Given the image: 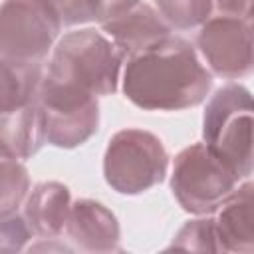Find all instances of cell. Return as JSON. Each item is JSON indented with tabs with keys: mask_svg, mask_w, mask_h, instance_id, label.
<instances>
[{
	"mask_svg": "<svg viewBox=\"0 0 254 254\" xmlns=\"http://www.w3.org/2000/svg\"><path fill=\"white\" fill-rule=\"evenodd\" d=\"M44 62L12 60L0 56V115L30 103L40 89Z\"/></svg>",
	"mask_w": 254,
	"mask_h": 254,
	"instance_id": "obj_14",
	"label": "cell"
},
{
	"mask_svg": "<svg viewBox=\"0 0 254 254\" xmlns=\"http://www.w3.org/2000/svg\"><path fill=\"white\" fill-rule=\"evenodd\" d=\"M141 2L143 0H95V22L103 24L111 18H117Z\"/></svg>",
	"mask_w": 254,
	"mask_h": 254,
	"instance_id": "obj_20",
	"label": "cell"
},
{
	"mask_svg": "<svg viewBox=\"0 0 254 254\" xmlns=\"http://www.w3.org/2000/svg\"><path fill=\"white\" fill-rule=\"evenodd\" d=\"M58 12L62 26H77L95 20V0H48Z\"/></svg>",
	"mask_w": 254,
	"mask_h": 254,
	"instance_id": "obj_19",
	"label": "cell"
},
{
	"mask_svg": "<svg viewBox=\"0 0 254 254\" xmlns=\"http://www.w3.org/2000/svg\"><path fill=\"white\" fill-rule=\"evenodd\" d=\"M212 12L216 16L252 20V0H212Z\"/></svg>",
	"mask_w": 254,
	"mask_h": 254,
	"instance_id": "obj_21",
	"label": "cell"
},
{
	"mask_svg": "<svg viewBox=\"0 0 254 254\" xmlns=\"http://www.w3.org/2000/svg\"><path fill=\"white\" fill-rule=\"evenodd\" d=\"M62 20L48 0H4L0 4V56L44 62L60 38Z\"/></svg>",
	"mask_w": 254,
	"mask_h": 254,
	"instance_id": "obj_7",
	"label": "cell"
},
{
	"mask_svg": "<svg viewBox=\"0 0 254 254\" xmlns=\"http://www.w3.org/2000/svg\"><path fill=\"white\" fill-rule=\"evenodd\" d=\"M30 190L28 169L0 139V216L14 214Z\"/></svg>",
	"mask_w": 254,
	"mask_h": 254,
	"instance_id": "obj_15",
	"label": "cell"
},
{
	"mask_svg": "<svg viewBox=\"0 0 254 254\" xmlns=\"http://www.w3.org/2000/svg\"><path fill=\"white\" fill-rule=\"evenodd\" d=\"M157 12L177 30L202 26L212 16V0H155Z\"/></svg>",
	"mask_w": 254,
	"mask_h": 254,
	"instance_id": "obj_16",
	"label": "cell"
},
{
	"mask_svg": "<svg viewBox=\"0 0 254 254\" xmlns=\"http://www.w3.org/2000/svg\"><path fill=\"white\" fill-rule=\"evenodd\" d=\"M252 95L240 83H226L208 99L202 143L224 159L240 179L252 173Z\"/></svg>",
	"mask_w": 254,
	"mask_h": 254,
	"instance_id": "obj_3",
	"label": "cell"
},
{
	"mask_svg": "<svg viewBox=\"0 0 254 254\" xmlns=\"http://www.w3.org/2000/svg\"><path fill=\"white\" fill-rule=\"evenodd\" d=\"M212 87L210 71L194 48L175 36L131 54L123 69L125 97L147 111H181L202 103Z\"/></svg>",
	"mask_w": 254,
	"mask_h": 254,
	"instance_id": "obj_1",
	"label": "cell"
},
{
	"mask_svg": "<svg viewBox=\"0 0 254 254\" xmlns=\"http://www.w3.org/2000/svg\"><path fill=\"white\" fill-rule=\"evenodd\" d=\"M38 99L46 143L60 149H73L95 135L99 127V103L93 93L44 75Z\"/></svg>",
	"mask_w": 254,
	"mask_h": 254,
	"instance_id": "obj_6",
	"label": "cell"
},
{
	"mask_svg": "<svg viewBox=\"0 0 254 254\" xmlns=\"http://www.w3.org/2000/svg\"><path fill=\"white\" fill-rule=\"evenodd\" d=\"M242 179L206 143H194L175 157L171 189L177 202L192 214H210Z\"/></svg>",
	"mask_w": 254,
	"mask_h": 254,
	"instance_id": "obj_5",
	"label": "cell"
},
{
	"mask_svg": "<svg viewBox=\"0 0 254 254\" xmlns=\"http://www.w3.org/2000/svg\"><path fill=\"white\" fill-rule=\"evenodd\" d=\"M103 34L111 38V42L123 50V54H137L141 50L151 48L153 44L171 36V26L163 20V16L149 4L141 2L129 12L111 18L101 24Z\"/></svg>",
	"mask_w": 254,
	"mask_h": 254,
	"instance_id": "obj_11",
	"label": "cell"
},
{
	"mask_svg": "<svg viewBox=\"0 0 254 254\" xmlns=\"http://www.w3.org/2000/svg\"><path fill=\"white\" fill-rule=\"evenodd\" d=\"M71 208L69 189L58 181L36 185L24 198V220L32 234L42 240L58 238L67 222Z\"/></svg>",
	"mask_w": 254,
	"mask_h": 254,
	"instance_id": "obj_12",
	"label": "cell"
},
{
	"mask_svg": "<svg viewBox=\"0 0 254 254\" xmlns=\"http://www.w3.org/2000/svg\"><path fill=\"white\" fill-rule=\"evenodd\" d=\"M30 238L32 230L28 228L22 214L14 212L0 216V254L20 252Z\"/></svg>",
	"mask_w": 254,
	"mask_h": 254,
	"instance_id": "obj_18",
	"label": "cell"
},
{
	"mask_svg": "<svg viewBox=\"0 0 254 254\" xmlns=\"http://www.w3.org/2000/svg\"><path fill=\"white\" fill-rule=\"evenodd\" d=\"M65 234L83 252H119L121 228L117 216L101 202L79 198L71 204Z\"/></svg>",
	"mask_w": 254,
	"mask_h": 254,
	"instance_id": "obj_9",
	"label": "cell"
},
{
	"mask_svg": "<svg viewBox=\"0 0 254 254\" xmlns=\"http://www.w3.org/2000/svg\"><path fill=\"white\" fill-rule=\"evenodd\" d=\"M169 155L163 141L145 129L117 131L105 149L103 175L119 194H141L165 181Z\"/></svg>",
	"mask_w": 254,
	"mask_h": 254,
	"instance_id": "obj_4",
	"label": "cell"
},
{
	"mask_svg": "<svg viewBox=\"0 0 254 254\" xmlns=\"http://www.w3.org/2000/svg\"><path fill=\"white\" fill-rule=\"evenodd\" d=\"M169 248L190 252H222L212 216L189 220L173 238Z\"/></svg>",
	"mask_w": 254,
	"mask_h": 254,
	"instance_id": "obj_17",
	"label": "cell"
},
{
	"mask_svg": "<svg viewBox=\"0 0 254 254\" xmlns=\"http://www.w3.org/2000/svg\"><path fill=\"white\" fill-rule=\"evenodd\" d=\"M196 48L216 75L240 79L252 71V20L210 16L200 26Z\"/></svg>",
	"mask_w": 254,
	"mask_h": 254,
	"instance_id": "obj_8",
	"label": "cell"
},
{
	"mask_svg": "<svg viewBox=\"0 0 254 254\" xmlns=\"http://www.w3.org/2000/svg\"><path fill=\"white\" fill-rule=\"evenodd\" d=\"M252 183L246 181L234 189L218 206L212 216L222 252L254 250V214H252Z\"/></svg>",
	"mask_w": 254,
	"mask_h": 254,
	"instance_id": "obj_10",
	"label": "cell"
},
{
	"mask_svg": "<svg viewBox=\"0 0 254 254\" xmlns=\"http://www.w3.org/2000/svg\"><path fill=\"white\" fill-rule=\"evenodd\" d=\"M125 54L95 28L67 32L52 48L46 77L81 87L95 97L115 93Z\"/></svg>",
	"mask_w": 254,
	"mask_h": 254,
	"instance_id": "obj_2",
	"label": "cell"
},
{
	"mask_svg": "<svg viewBox=\"0 0 254 254\" xmlns=\"http://www.w3.org/2000/svg\"><path fill=\"white\" fill-rule=\"evenodd\" d=\"M0 139L24 161L34 157L42 145L44 137V117L38 95L20 109L0 115Z\"/></svg>",
	"mask_w": 254,
	"mask_h": 254,
	"instance_id": "obj_13",
	"label": "cell"
}]
</instances>
